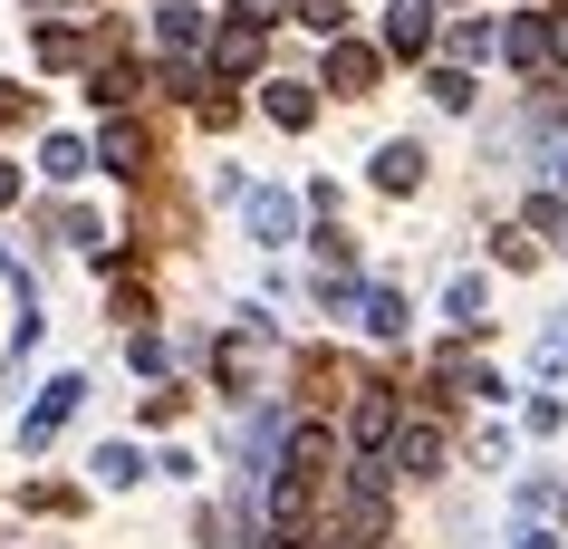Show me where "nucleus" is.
Wrapping results in <instances>:
<instances>
[{
	"label": "nucleus",
	"mask_w": 568,
	"mask_h": 549,
	"mask_svg": "<svg viewBox=\"0 0 568 549\" xmlns=\"http://www.w3.org/2000/svg\"><path fill=\"white\" fill-rule=\"evenodd\" d=\"M97 482H106V491L135 482V444H106V454H97Z\"/></svg>",
	"instance_id": "obj_21"
},
{
	"label": "nucleus",
	"mask_w": 568,
	"mask_h": 549,
	"mask_svg": "<svg viewBox=\"0 0 568 549\" xmlns=\"http://www.w3.org/2000/svg\"><path fill=\"white\" fill-rule=\"evenodd\" d=\"M251 232H261V251H290L300 242V203L290 193H251Z\"/></svg>",
	"instance_id": "obj_4"
},
{
	"label": "nucleus",
	"mask_w": 568,
	"mask_h": 549,
	"mask_svg": "<svg viewBox=\"0 0 568 549\" xmlns=\"http://www.w3.org/2000/svg\"><path fill=\"white\" fill-rule=\"evenodd\" d=\"M328 78H337V88H347V96H366V78H376V59H366V49H347V39H337V49H328Z\"/></svg>",
	"instance_id": "obj_15"
},
{
	"label": "nucleus",
	"mask_w": 568,
	"mask_h": 549,
	"mask_svg": "<svg viewBox=\"0 0 568 549\" xmlns=\"http://www.w3.org/2000/svg\"><path fill=\"white\" fill-rule=\"evenodd\" d=\"M347 434H357L366 454H395V405L376 396V386H366V396H357V415H347Z\"/></svg>",
	"instance_id": "obj_8"
},
{
	"label": "nucleus",
	"mask_w": 568,
	"mask_h": 549,
	"mask_svg": "<svg viewBox=\"0 0 568 549\" xmlns=\"http://www.w3.org/2000/svg\"><path fill=\"white\" fill-rule=\"evenodd\" d=\"M0 271H10V251H0Z\"/></svg>",
	"instance_id": "obj_27"
},
{
	"label": "nucleus",
	"mask_w": 568,
	"mask_h": 549,
	"mask_svg": "<svg viewBox=\"0 0 568 549\" xmlns=\"http://www.w3.org/2000/svg\"><path fill=\"white\" fill-rule=\"evenodd\" d=\"M530 357H539V376H568V318H549V328H539Z\"/></svg>",
	"instance_id": "obj_18"
},
{
	"label": "nucleus",
	"mask_w": 568,
	"mask_h": 549,
	"mask_svg": "<svg viewBox=\"0 0 568 549\" xmlns=\"http://www.w3.org/2000/svg\"><path fill=\"white\" fill-rule=\"evenodd\" d=\"M154 39H164V49H193V39H203V10H193V0H154Z\"/></svg>",
	"instance_id": "obj_12"
},
{
	"label": "nucleus",
	"mask_w": 568,
	"mask_h": 549,
	"mask_svg": "<svg viewBox=\"0 0 568 549\" xmlns=\"http://www.w3.org/2000/svg\"><path fill=\"white\" fill-rule=\"evenodd\" d=\"M212 68H222V78H251V68H261V20H232V30L212 39Z\"/></svg>",
	"instance_id": "obj_5"
},
{
	"label": "nucleus",
	"mask_w": 568,
	"mask_h": 549,
	"mask_svg": "<svg viewBox=\"0 0 568 549\" xmlns=\"http://www.w3.org/2000/svg\"><path fill=\"white\" fill-rule=\"evenodd\" d=\"M395 472H434V462H444V434H434V425H395Z\"/></svg>",
	"instance_id": "obj_10"
},
{
	"label": "nucleus",
	"mask_w": 568,
	"mask_h": 549,
	"mask_svg": "<svg viewBox=\"0 0 568 549\" xmlns=\"http://www.w3.org/2000/svg\"><path fill=\"white\" fill-rule=\"evenodd\" d=\"M424 88H434V106H453V116H463V106H473V78H463V68H434V78H424Z\"/></svg>",
	"instance_id": "obj_19"
},
{
	"label": "nucleus",
	"mask_w": 568,
	"mask_h": 549,
	"mask_svg": "<svg viewBox=\"0 0 568 549\" xmlns=\"http://www.w3.org/2000/svg\"><path fill=\"white\" fill-rule=\"evenodd\" d=\"M366 328L376 337H405V299H395V289H366V308H357Z\"/></svg>",
	"instance_id": "obj_16"
},
{
	"label": "nucleus",
	"mask_w": 568,
	"mask_h": 549,
	"mask_svg": "<svg viewBox=\"0 0 568 549\" xmlns=\"http://www.w3.org/2000/svg\"><path fill=\"white\" fill-rule=\"evenodd\" d=\"M510 549H559V540H549V530H520V540H510Z\"/></svg>",
	"instance_id": "obj_23"
},
{
	"label": "nucleus",
	"mask_w": 568,
	"mask_h": 549,
	"mask_svg": "<svg viewBox=\"0 0 568 549\" xmlns=\"http://www.w3.org/2000/svg\"><path fill=\"white\" fill-rule=\"evenodd\" d=\"M510 68H530V78L568 68V20H559V10H530V20L510 30Z\"/></svg>",
	"instance_id": "obj_1"
},
{
	"label": "nucleus",
	"mask_w": 568,
	"mask_h": 549,
	"mask_svg": "<svg viewBox=\"0 0 568 549\" xmlns=\"http://www.w3.org/2000/svg\"><path fill=\"white\" fill-rule=\"evenodd\" d=\"M376 183H386V193H415L424 183V145H376Z\"/></svg>",
	"instance_id": "obj_11"
},
{
	"label": "nucleus",
	"mask_w": 568,
	"mask_h": 549,
	"mask_svg": "<svg viewBox=\"0 0 568 549\" xmlns=\"http://www.w3.org/2000/svg\"><path fill=\"white\" fill-rule=\"evenodd\" d=\"M539 261V232H501V271H530Z\"/></svg>",
	"instance_id": "obj_22"
},
{
	"label": "nucleus",
	"mask_w": 568,
	"mask_h": 549,
	"mask_svg": "<svg viewBox=\"0 0 568 549\" xmlns=\"http://www.w3.org/2000/svg\"><path fill=\"white\" fill-rule=\"evenodd\" d=\"M549 174H559V193H568V145H559V154H549Z\"/></svg>",
	"instance_id": "obj_26"
},
{
	"label": "nucleus",
	"mask_w": 568,
	"mask_h": 549,
	"mask_svg": "<svg viewBox=\"0 0 568 549\" xmlns=\"http://www.w3.org/2000/svg\"><path fill=\"white\" fill-rule=\"evenodd\" d=\"M39 164H49V183H78V174H88V145H78V135H49Z\"/></svg>",
	"instance_id": "obj_14"
},
{
	"label": "nucleus",
	"mask_w": 568,
	"mask_h": 549,
	"mask_svg": "<svg viewBox=\"0 0 568 549\" xmlns=\"http://www.w3.org/2000/svg\"><path fill=\"white\" fill-rule=\"evenodd\" d=\"M261 106H270V125H290V135H300V125L318 116V96H308V78H270V96H261Z\"/></svg>",
	"instance_id": "obj_9"
},
{
	"label": "nucleus",
	"mask_w": 568,
	"mask_h": 549,
	"mask_svg": "<svg viewBox=\"0 0 568 549\" xmlns=\"http://www.w3.org/2000/svg\"><path fill=\"white\" fill-rule=\"evenodd\" d=\"M386 49L395 59H424L434 49V0H386Z\"/></svg>",
	"instance_id": "obj_3"
},
{
	"label": "nucleus",
	"mask_w": 568,
	"mask_h": 549,
	"mask_svg": "<svg viewBox=\"0 0 568 549\" xmlns=\"http://www.w3.org/2000/svg\"><path fill=\"white\" fill-rule=\"evenodd\" d=\"M491 49H510L491 20H463V30H453V59H491Z\"/></svg>",
	"instance_id": "obj_17"
},
{
	"label": "nucleus",
	"mask_w": 568,
	"mask_h": 549,
	"mask_svg": "<svg viewBox=\"0 0 568 549\" xmlns=\"http://www.w3.org/2000/svg\"><path fill=\"white\" fill-rule=\"evenodd\" d=\"M270 10H280V0H241V20H270Z\"/></svg>",
	"instance_id": "obj_25"
},
{
	"label": "nucleus",
	"mask_w": 568,
	"mask_h": 549,
	"mask_svg": "<svg viewBox=\"0 0 568 549\" xmlns=\"http://www.w3.org/2000/svg\"><path fill=\"white\" fill-rule=\"evenodd\" d=\"M78 396H88V376H49V386H39V405L20 415V454H39V444H49V434L78 415Z\"/></svg>",
	"instance_id": "obj_2"
},
{
	"label": "nucleus",
	"mask_w": 568,
	"mask_h": 549,
	"mask_svg": "<svg viewBox=\"0 0 568 549\" xmlns=\"http://www.w3.org/2000/svg\"><path fill=\"white\" fill-rule=\"evenodd\" d=\"M135 154H145V135H135L125 116H106V135H97V164H106V174H135Z\"/></svg>",
	"instance_id": "obj_13"
},
{
	"label": "nucleus",
	"mask_w": 568,
	"mask_h": 549,
	"mask_svg": "<svg viewBox=\"0 0 568 549\" xmlns=\"http://www.w3.org/2000/svg\"><path fill=\"white\" fill-rule=\"evenodd\" d=\"M290 10H300V20H308L318 39H337V30H347V0H290Z\"/></svg>",
	"instance_id": "obj_20"
},
{
	"label": "nucleus",
	"mask_w": 568,
	"mask_h": 549,
	"mask_svg": "<svg viewBox=\"0 0 568 549\" xmlns=\"http://www.w3.org/2000/svg\"><path fill=\"white\" fill-rule=\"evenodd\" d=\"M290 472L328 482V472H337V434H328V425H300V434H290Z\"/></svg>",
	"instance_id": "obj_7"
},
{
	"label": "nucleus",
	"mask_w": 568,
	"mask_h": 549,
	"mask_svg": "<svg viewBox=\"0 0 568 549\" xmlns=\"http://www.w3.org/2000/svg\"><path fill=\"white\" fill-rule=\"evenodd\" d=\"M444 318H453V328H463V337H473L481 318H491V279H481V271H463V279H453V289H444Z\"/></svg>",
	"instance_id": "obj_6"
},
{
	"label": "nucleus",
	"mask_w": 568,
	"mask_h": 549,
	"mask_svg": "<svg viewBox=\"0 0 568 549\" xmlns=\"http://www.w3.org/2000/svg\"><path fill=\"white\" fill-rule=\"evenodd\" d=\"M0 203H20V174H10V164H0Z\"/></svg>",
	"instance_id": "obj_24"
}]
</instances>
